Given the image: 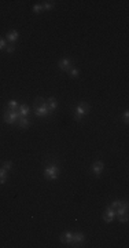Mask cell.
<instances>
[{
  "mask_svg": "<svg viewBox=\"0 0 129 248\" xmlns=\"http://www.w3.org/2000/svg\"><path fill=\"white\" fill-rule=\"evenodd\" d=\"M58 66H59L61 70H69L73 65H72V61H70L69 58H62L61 61H59V64H58Z\"/></svg>",
  "mask_w": 129,
  "mask_h": 248,
  "instance_id": "cell-10",
  "label": "cell"
},
{
  "mask_svg": "<svg viewBox=\"0 0 129 248\" xmlns=\"http://www.w3.org/2000/svg\"><path fill=\"white\" fill-rule=\"evenodd\" d=\"M88 112H89V105L86 102H80L74 109V119L77 121H81L84 116L88 115Z\"/></svg>",
  "mask_w": 129,
  "mask_h": 248,
  "instance_id": "cell-1",
  "label": "cell"
},
{
  "mask_svg": "<svg viewBox=\"0 0 129 248\" xmlns=\"http://www.w3.org/2000/svg\"><path fill=\"white\" fill-rule=\"evenodd\" d=\"M19 117H21V115H19L18 110H10V109H7V110L3 113V119L7 124H15V123H18Z\"/></svg>",
  "mask_w": 129,
  "mask_h": 248,
  "instance_id": "cell-2",
  "label": "cell"
},
{
  "mask_svg": "<svg viewBox=\"0 0 129 248\" xmlns=\"http://www.w3.org/2000/svg\"><path fill=\"white\" fill-rule=\"evenodd\" d=\"M67 72H69V75L72 76V77H77V76L80 75V70H78L77 68H75V66H72V68L69 69Z\"/></svg>",
  "mask_w": 129,
  "mask_h": 248,
  "instance_id": "cell-16",
  "label": "cell"
},
{
  "mask_svg": "<svg viewBox=\"0 0 129 248\" xmlns=\"http://www.w3.org/2000/svg\"><path fill=\"white\" fill-rule=\"evenodd\" d=\"M6 48V40L0 37V50H4Z\"/></svg>",
  "mask_w": 129,
  "mask_h": 248,
  "instance_id": "cell-24",
  "label": "cell"
},
{
  "mask_svg": "<svg viewBox=\"0 0 129 248\" xmlns=\"http://www.w3.org/2000/svg\"><path fill=\"white\" fill-rule=\"evenodd\" d=\"M6 51H7L8 54H11V53H14L15 51V47L11 44V46H6Z\"/></svg>",
  "mask_w": 129,
  "mask_h": 248,
  "instance_id": "cell-22",
  "label": "cell"
},
{
  "mask_svg": "<svg viewBox=\"0 0 129 248\" xmlns=\"http://www.w3.org/2000/svg\"><path fill=\"white\" fill-rule=\"evenodd\" d=\"M45 106H47V109L52 113V112L55 110V109L58 108V101H56V98H54V97H51V98H48L45 101Z\"/></svg>",
  "mask_w": 129,
  "mask_h": 248,
  "instance_id": "cell-9",
  "label": "cell"
},
{
  "mask_svg": "<svg viewBox=\"0 0 129 248\" xmlns=\"http://www.w3.org/2000/svg\"><path fill=\"white\" fill-rule=\"evenodd\" d=\"M19 37V33L17 32V30H10V32L7 33V40L10 41V43H14V41H17Z\"/></svg>",
  "mask_w": 129,
  "mask_h": 248,
  "instance_id": "cell-11",
  "label": "cell"
},
{
  "mask_svg": "<svg viewBox=\"0 0 129 248\" xmlns=\"http://www.w3.org/2000/svg\"><path fill=\"white\" fill-rule=\"evenodd\" d=\"M103 168H104V164H103V161H100V160H96V161L92 164V167H91L92 172L96 176H99L102 172H103Z\"/></svg>",
  "mask_w": 129,
  "mask_h": 248,
  "instance_id": "cell-6",
  "label": "cell"
},
{
  "mask_svg": "<svg viewBox=\"0 0 129 248\" xmlns=\"http://www.w3.org/2000/svg\"><path fill=\"white\" fill-rule=\"evenodd\" d=\"M121 203H122L121 200H114V201L111 203V205H110V207H111V208H114V210H117V208L119 207V205H121Z\"/></svg>",
  "mask_w": 129,
  "mask_h": 248,
  "instance_id": "cell-20",
  "label": "cell"
},
{
  "mask_svg": "<svg viewBox=\"0 0 129 248\" xmlns=\"http://www.w3.org/2000/svg\"><path fill=\"white\" fill-rule=\"evenodd\" d=\"M7 170H4L3 167H0V185L6 184V181H7Z\"/></svg>",
  "mask_w": 129,
  "mask_h": 248,
  "instance_id": "cell-14",
  "label": "cell"
},
{
  "mask_svg": "<svg viewBox=\"0 0 129 248\" xmlns=\"http://www.w3.org/2000/svg\"><path fill=\"white\" fill-rule=\"evenodd\" d=\"M122 119H124V123H126V124H128V120H129V112L128 110L124 112V117H122Z\"/></svg>",
  "mask_w": 129,
  "mask_h": 248,
  "instance_id": "cell-23",
  "label": "cell"
},
{
  "mask_svg": "<svg viewBox=\"0 0 129 248\" xmlns=\"http://www.w3.org/2000/svg\"><path fill=\"white\" fill-rule=\"evenodd\" d=\"M34 115L37 117H44V116H50L51 112L47 109L45 104H43V105H39V106H34Z\"/></svg>",
  "mask_w": 129,
  "mask_h": 248,
  "instance_id": "cell-5",
  "label": "cell"
},
{
  "mask_svg": "<svg viewBox=\"0 0 129 248\" xmlns=\"http://www.w3.org/2000/svg\"><path fill=\"white\" fill-rule=\"evenodd\" d=\"M18 102L15 101V99H10V101L7 102V109H10V110H18Z\"/></svg>",
  "mask_w": 129,
  "mask_h": 248,
  "instance_id": "cell-15",
  "label": "cell"
},
{
  "mask_svg": "<svg viewBox=\"0 0 129 248\" xmlns=\"http://www.w3.org/2000/svg\"><path fill=\"white\" fill-rule=\"evenodd\" d=\"M18 112L22 117H28V115L30 113V108L28 105H21V106H18Z\"/></svg>",
  "mask_w": 129,
  "mask_h": 248,
  "instance_id": "cell-12",
  "label": "cell"
},
{
  "mask_svg": "<svg viewBox=\"0 0 129 248\" xmlns=\"http://www.w3.org/2000/svg\"><path fill=\"white\" fill-rule=\"evenodd\" d=\"M41 10H43V6H41V4H36V6H33V13L39 14Z\"/></svg>",
  "mask_w": 129,
  "mask_h": 248,
  "instance_id": "cell-21",
  "label": "cell"
},
{
  "mask_svg": "<svg viewBox=\"0 0 129 248\" xmlns=\"http://www.w3.org/2000/svg\"><path fill=\"white\" fill-rule=\"evenodd\" d=\"M128 219H129L128 212L122 214V215H118V221H119V223H125V222H128Z\"/></svg>",
  "mask_w": 129,
  "mask_h": 248,
  "instance_id": "cell-17",
  "label": "cell"
},
{
  "mask_svg": "<svg viewBox=\"0 0 129 248\" xmlns=\"http://www.w3.org/2000/svg\"><path fill=\"white\" fill-rule=\"evenodd\" d=\"M73 234L74 233H72V232H63V233L61 234V241L63 243V244H70L72 245L73 244Z\"/></svg>",
  "mask_w": 129,
  "mask_h": 248,
  "instance_id": "cell-8",
  "label": "cell"
},
{
  "mask_svg": "<svg viewBox=\"0 0 129 248\" xmlns=\"http://www.w3.org/2000/svg\"><path fill=\"white\" fill-rule=\"evenodd\" d=\"M44 175L48 178L50 181H55L58 179V175H59V167L56 164H48L44 170Z\"/></svg>",
  "mask_w": 129,
  "mask_h": 248,
  "instance_id": "cell-3",
  "label": "cell"
},
{
  "mask_svg": "<svg viewBox=\"0 0 129 248\" xmlns=\"http://www.w3.org/2000/svg\"><path fill=\"white\" fill-rule=\"evenodd\" d=\"M1 167H3L4 170H7V171H10V170L12 168V161H4Z\"/></svg>",
  "mask_w": 129,
  "mask_h": 248,
  "instance_id": "cell-19",
  "label": "cell"
},
{
  "mask_svg": "<svg viewBox=\"0 0 129 248\" xmlns=\"http://www.w3.org/2000/svg\"><path fill=\"white\" fill-rule=\"evenodd\" d=\"M114 216H115V210L111 208V207H108V208L104 211V214H103V219H104V222L111 223L113 221H114Z\"/></svg>",
  "mask_w": 129,
  "mask_h": 248,
  "instance_id": "cell-7",
  "label": "cell"
},
{
  "mask_svg": "<svg viewBox=\"0 0 129 248\" xmlns=\"http://www.w3.org/2000/svg\"><path fill=\"white\" fill-rule=\"evenodd\" d=\"M84 241H85V234L83 232H75L73 234V244L72 247H80L81 244H84Z\"/></svg>",
  "mask_w": 129,
  "mask_h": 248,
  "instance_id": "cell-4",
  "label": "cell"
},
{
  "mask_svg": "<svg viewBox=\"0 0 129 248\" xmlns=\"http://www.w3.org/2000/svg\"><path fill=\"white\" fill-rule=\"evenodd\" d=\"M41 6H43V10H51L54 7V1H44Z\"/></svg>",
  "mask_w": 129,
  "mask_h": 248,
  "instance_id": "cell-18",
  "label": "cell"
},
{
  "mask_svg": "<svg viewBox=\"0 0 129 248\" xmlns=\"http://www.w3.org/2000/svg\"><path fill=\"white\" fill-rule=\"evenodd\" d=\"M29 124H30V121H29L28 117H22L21 116V117L18 119V126L21 127V128H28Z\"/></svg>",
  "mask_w": 129,
  "mask_h": 248,
  "instance_id": "cell-13",
  "label": "cell"
}]
</instances>
